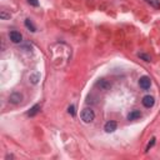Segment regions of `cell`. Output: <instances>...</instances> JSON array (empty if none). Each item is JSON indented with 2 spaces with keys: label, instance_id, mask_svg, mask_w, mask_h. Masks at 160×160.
I'll use <instances>...</instances> for the list:
<instances>
[{
  "label": "cell",
  "instance_id": "1",
  "mask_svg": "<svg viewBox=\"0 0 160 160\" xmlns=\"http://www.w3.org/2000/svg\"><path fill=\"white\" fill-rule=\"evenodd\" d=\"M81 120L84 121V123H91L94 119H95V114H94V111L91 110V109H89V108H86V109H84L83 111H81Z\"/></svg>",
  "mask_w": 160,
  "mask_h": 160
},
{
  "label": "cell",
  "instance_id": "2",
  "mask_svg": "<svg viewBox=\"0 0 160 160\" xmlns=\"http://www.w3.org/2000/svg\"><path fill=\"white\" fill-rule=\"evenodd\" d=\"M9 38H10V40H11L14 44H19V43H21V40H23V35H21L19 32H17V30H13V32H10Z\"/></svg>",
  "mask_w": 160,
  "mask_h": 160
},
{
  "label": "cell",
  "instance_id": "3",
  "mask_svg": "<svg viewBox=\"0 0 160 160\" xmlns=\"http://www.w3.org/2000/svg\"><path fill=\"white\" fill-rule=\"evenodd\" d=\"M139 85H140V88H141L143 90H148V89L150 88V85H151L150 78H149V77H141V78L139 79Z\"/></svg>",
  "mask_w": 160,
  "mask_h": 160
},
{
  "label": "cell",
  "instance_id": "4",
  "mask_svg": "<svg viewBox=\"0 0 160 160\" xmlns=\"http://www.w3.org/2000/svg\"><path fill=\"white\" fill-rule=\"evenodd\" d=\"M155 104V99L154 96H151V95H145L143 98V105L145 106V108H153Z\"/></svg>",
  "mask_w": 160,
  "mask_h": 160
},
{
  "label": "cell",
  "instance_id": "5",
  "mask_svg": "<svg viewBox=\"0 0 160 160\" xmlns=\"http://www.w3.org/2000/svg\"><path fill=\"white\" fill-rule=\"evenodd\" d=\"M116 128H118V124L115 123V121L110 120V121H108V123H105L104 130H105L106 133H114V131L116 130Z\"/></svg>",
  "mask_w": 160,
  "mask_h": 160
},
{
  "label": "cell",
  "instance_id": "6",
  "mask_svg": "<svg viewBox=\"0 0 160 160\" xmlns=\"http://www.w3.org/2000/svg\"><path fill=\"white\" fill-rule=\"evenodd\" d=\"M21 100H23V95L20 93H13L9 96V101L13 104H19L21 103Z\"/></svg>",
  "mask_w": 160,
  "mask_h": 160
},
{
  "label": "cell",
  "instance_id": "7",
  "mask_svg": "<svg viewBox=\"0 0 160 160\" xmlns=\"http://www.w3.org/2000/svg\"><path fill=\"white\" fill-rule=\"evenodd\" d=\"M96 85L99 86V88H100V90H108L109 88H110V84L108 83V81H106V80H104V79H101V80H99L98 83H96Z\"/></svg>",
  "mask_w": 160,
  "mask_h": 160
},
{
  "label": "cell",
  "instance_id": "8",
  "mask_svg": "<svg viewBox=\"0 0 160 160\" xmlns=\"http://www.w3.org/2000/svg\"><path fill=\"white\" fill-rule=\"evenodd\" d=\"M39 111H40V105L39 104H35L33 108H30V110L28 111V116H35Z\"/></svg>",
  "mask_w": 160,
  "mask_h": 160
},
{
  "label": "cell",
  "instance_id": "9",
  "mask_svg": "<svg viewBox=\"0 0 160 160\" xmlns=\"http://www.w3.org/2000/svg\"><path fill=\"white\" fill-rule=\"evenodd\" d=\"M141 116V113L139 110H133L130 114L128 115V120H136Z\"/></svg>",
  "mask_w": 160,
  "mask_h": 160
},
{
  "label": "cell",
  "instance_id": "10",
  "mask_svg": "<svg viewBox=\"0 0 160 160\" xmlns=\"http://www.w3.org/2000/svg\"><path fill=\"white\" fill-rule=\"evenodd\" d=\"M29 79H30V81H32L33 84H38V83H39V80H40V74L39 73H33L29 77Z\"/></svg>",
  "mask_w": 160,
  "mask_h": 160
},
{
  "label": "cell",
  "instance_id": "11",
  "mask_svg": "<svg viewBox=\"0 0 160 160\" xmlns=\"http://www.w3.org/2000/svg\"><path fill=\"white\" fill-rule=\"evenodd\" d=\"M25 26H26L32 33H35V32H36V28H35V25L33 24L30 19H25Z\"/></svg>",
  "mask_w": 160,
  "mask_h": 160
},
{
  "label": "cell",
  "instance_id": "12",
  "mask_svg": "<svg viewBox=\"0 0 160 160\" xmlns=\"http://www.w3.org/2000/svg\"><path fill=\"white\" fill-rule=\"evenodd\" d=\"M148 4H150L155 9H160V0H145Z\"/></svg>",
  "mask_w": 160,
  "mask_h": 160
},
{
  "label": "cell",
  "instance_id": "13",
  "mask_svg": "<svg viewBox=\"0 0 160 160\" xmlns=\"http://www.w3.org/2000/svg\"><path fill=\"white\" fill-rule=\"evenodd\" d=\"M139 58L140 59H143L144 60V62H151V58H150V55H148V54H144V53H140V54H139Z\"/></svg>",
  "mask_w": 160,
  "mask_h": 160
},
{
  "label": "cell",
  "instance_id": "14",
  "mask_svg": "<svg viewBox=\"0 0 160 160\" xmlns=\"http://www.w3.org/2000/svg\"><path fill=\"white\" fill-rule=\"evenodd\" d=\"M0 18L3 20H6V19H10V14H8L5 10H2L0 11Z\"/></svg>",
  "mask_w": 160,
  "mask_h": 160
},
{
  "label": "cell",
  "instance_id": "15",
  "mask_svg": "<svg viewBox=\"0 0 160 160\" xmlns=\"http://www.w3.org/2000/svg\"><path fill=\"white\" fill-rule=\"evenodd\" d=\"M155 140H156L155 138H151V140H150V143L148 144V146H146L145 151H149V150H150L151 148H153V146H154V144H155Z\"/></svg>",
  "mask_w": 160,
  "mask_h": 160
},
{
  "label": "cell",
  "instance_id": "16",
  "mask_svg": "<svg viewBox=\"0 0 160 160\" xmlns=\"http://www.w3.org/2000/svg\"><path fill=\"white\" fill-rule=\"evenodd\" d=\"M68 111H69V114L71 116H75V114H77V111H75V106L74 105H70L69 109H68Z\"/></svg>",
  "mask_w": 160,
  "mask_h": 160
},
{
  "label": "cell",
  "instance_id": "17",
  "mask_svg": "<svg viewBox=\"0 0 160 160\" xmlns=\"http://www.w3.org/2000/svg\"><path fill=\"white\" fill-rule=\"evenodd\" d=\"M28 3L33 6H39V2L38 0H28Z\"/></svg>",
  "mask_w": 160,
  "mask_h": 160
}]
</instances>
